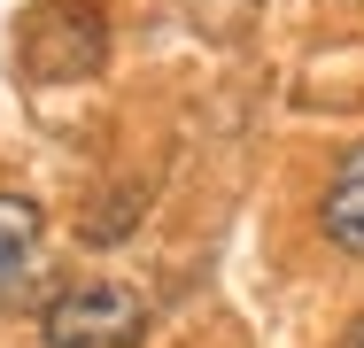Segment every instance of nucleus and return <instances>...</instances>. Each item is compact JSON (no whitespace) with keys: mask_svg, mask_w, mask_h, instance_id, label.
Returning a JSON list of instances; mask_svg holds the SVG:
<instances>
[{"mask_svg":"<svg viewBox=\"0 0 364 348\" xmlns=\"http://www.w3.org/2000/svg\"><path fill=\"white\" fill-rule=\"evenodd\" d=\"M318 224H326V240L364 263V139L333 163V178H326V202H318Z\"/></svg>","mask_w":364,"mask_h":348,"instance_id":"obj_3","label":"nucleus"},{"mask_svg":"<svg viewBox=\"0 0 364 348\" xmlns=\"http://www.w3.org/2000/svg\"><path fill=\"white\" fill-rule=\"evenodd\" d=\"M39 232H47V209L31 194H0V294H16L23 271L39 263Z\"/></svg>","mask_w":364,"mask_h":348,"instance_id":"obj_4","label":"nucleus"},{"mask_svg":"<svg viewBox=\"0 0 364 348\" xmlns=\"http://www.w3.org/2000/svg\"><path fill=\"white\" fill-rule=\"evenodd\" d=\"M16 55H23V77L70 85V77H93V70H101V55H109V23H101L93 0H39V8L23 16Z\"/></svg>","mask_w":364,"mask_h":348,"instance_id":"obj_1","label":"nucleus"},{"mask_svg":"<svg viewBox=\"0 0 364 348\" xmlns=\"http://www.w3.org/2000/svg\"><path fill=\"white\" fill-rule=\"evenodd\" d=\"M341 348H364V317H349V333H341Z\"/></svg>","mask_w":364,"mask_h":348,"instance_id":"obj_6","label":"nucleus"},{"mask_svg":"<svg viewBox=\"0 0 364 348\" xmlns=\"http://www.w3.org/2000/svg\"><path fill=\"white\" fill-rule=\"evenodd\" d=\"M140 333H147V302L117 278H77L63 294H47V310H39L47 348H132Z\"/></svg>","mask_w":364,"mask_h":348,"instance_id":"obj_2","label":"nucleus"},{"mask_svg":"<svg viewBox=\"0 0 364 348\" xmlns=\"http://www.w3.org/2000/svg\"><path fill=\"white\" fill-rule=\"evenodd\" d=\"M140 209H147V194H140V186H117V202L101 209V217H85V240H117V232H124Z\"/></svg>","mask_w":364,"mask_h":348,"instance_id":"obj_5","label":"nucleus"}]
</instances>
